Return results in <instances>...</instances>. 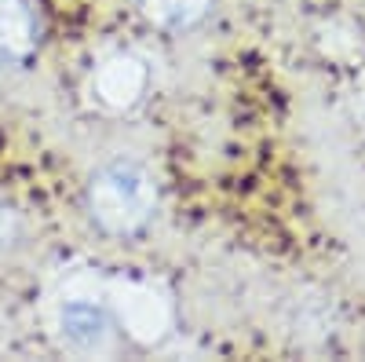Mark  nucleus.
<instances>
[{
	"mask_svg": "<svg viewBox=\"0 0 365 362\" xmlns=\"http://www.w3.org/2000/svg\"><path fill=\"white\" fill-rule=\"evenodd\" d=\"M158 208V179L135 158L106 161L88 183V213L110 234L139 231Z\"/></svg>",
	"mask_w": 365,
	"mask_h": 362,
	"instance_id": "1",
	"label": "nucleus"
},
{
	"mask_svg": "<svg viewBox=\"0 0 365 362\" xmlns=\"http://www.w3.org/2000/svg\"><path fill=\"white\" fill-rule=\"evenodd\" d=\"M113 311L99 296L73 293L55 308V337L73 355H106L113 348Z\"/></svg>",
	"mask_w": 365,
	"mask_h": 362,
	"instance_id": "2",
	"label": "nucleus"
},
{
	"mask_svg": "<svg viewBox=\"0 0 365 362\" xmlns=\"http://www.w3.org/2000/svg\"><path fill=\"white\" fill-rule=\"evenodd\" d=\"M113 318L139 344H158L172 326V300L150 282H117L113 286Z\"/></svg>",
	"mask_w": 365,
	"mask_h": 362,
	"instance_id": "3",
	"label": "nucleus"
},
{
	"mask_svg": "<svg viewBox=\"0 0 365 362\" xmlns=\"http://www.w3.org/2000/svg\"><path fill=\"white\" fill-rule=\"evenodd\" d=\"M150 84V70L135 51H117L96 66L91 74V99L110 114H128L143 103Z\"/></svg>",
	"mask_w": 365,
	"mask_h": 362,
	"instance_id": "4",
	"label": "nucleus"
},
{
	"mask_svg": "<svg viewBox=\"0 0 365 362\" xmlns=\"http://www.w3.org/2000/svg\"><path fill=\"white\" fill-rule=\"evenodd\" d=\"M37 44V15L29 0H0V66L19 63Z\"/></svg>",
	"mask_w": 365,
	"mask_h": 362,
	"instance_id": "5",
	"label": "nucleus"
},
{
	"mask_svg": "<svg viewBox=\"0 0 365 362\" xmlns=\"http://www.w3.org/2000/svg\"><path fill=\"white\" fill-rule=\"evenodd\" d=\"M212 8V0H143L146 19L161 29H190Z\"/></svg>",
	"mask_w": 365,
	"mask_h": 362,
	"instance_id": "6",
	"label": "nucleus"
},
{
	"mask_svg": "<svg viewBox=\"0 0 365 362\" xmlns=\"http://www.w3.org/2000/svg\"><path fill=\"white\" fill-rule=\"evenodd\" d=\"M19 241H22V216L15 213L11 205L0 201V256L11 253Z\"/></svg>",
	"mask_w": 365,
	"mask_h": 362,
	"instance_id": "7",
	"label": "nucleus"
}]
</instances>
